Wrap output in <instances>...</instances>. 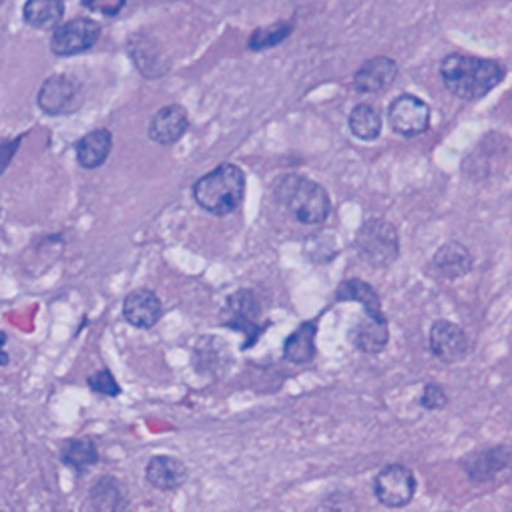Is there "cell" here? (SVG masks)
<instances>
[{"label": "cell", "mask_w": 512, "mask_h": 512, "mask_svg": "<svg viewBox=\"0 0 512 512\" xmlns=\"http://www.w3.org/2000/svg\"><path fill=\"white\" fill-rule=\"evenodd\" d=\"M428 344H430V352L434 354V358H438L446 364L462 362L470 348L466 332L448 320H438L432 324Z\"/></svg>", "instance_id": "30bf717a"}, {"label": "cell", "mask_w": 512, "mask_h": 512, "mask_svg": "<svg viewBox=\"0 0 512 512\" xmlns=\"http://www.w3.org/2000/svg\"><path fill=\"white\" fill-rule=\"evenodd\" d=\"M101 25L93 19H73L59 25L51 37V49L57 57H75L97 45Z\"/></svg>", "instance_id": "8992f818"}, {"label": "cell", "mask_w": 512, "mask_h": 512, "mask_svg": "<svg viewBox=\"0 0 512 512\" xmlns=\"http://www.w3.org/2000/svg\"><path fill=\"white\" fill-rule=\"evenodd\" d=\"M376 498L388 508H402L416 494L414 472L404 464H390L374 480Z\"/></svg>", "instance_id": "52a82bcc"}, {"label": "cell", "mask_w": 512, "mask_h": 512, "mask_svg": "<svg viewBox=\"0 0 512 512\" xmlns=\"http://www.w3.org/2000/svg\"><path fill=\"white\" fill-rule=\"evenodd\" d=\"M161 314V300L151 290H135L123 302V318L139 330L153 328L159 322Z\"/></svg>", "instance_id": "5bb4252c"}, {"label": "cell", "mask_w": 512, "mask_h": 512, "mask_svg": "<svg viewBox=\"0 0 512 512\" xmlns=\"http://www.w3.org/2000/svg\"><path fill=\"white\" fill-rule=\"evenodd\" d=\"M390 125L402 137H418L430 127V107L416 95H400L392 101Z\"/></svg>", "instance_id": "ba28073f"}, {"label": "cell", "mask_w": 512, "mask_h": 512, "mask_svg": "<svg viewBox=\"0 0 512 512\" xmlns=\"http://www.w3.org/2000/svg\"><path fill=\"white\" fill-rule=\"evenodd\" d=\"M61 458L75 470H87L99 460V452L91 438H73L65 442Z\"/></svg>", "instance_id": "d4e9b609"}, {"label": "cell", "mask_w": 512, "mask_h": 512, "mask_svg": "<svg viewBox=\"0 0 512 512\" xmlns=\"http://www.w3.org/2000/svg\"><path fill=\"white\" fill-rule=\"evenodd\" d=\"M0 3H3V0H0Z\"/></svg>", "instance_id": "4dcf8cb0"}, {"label": "cell", "mask_w": 512, "mask_h": 512, "mask_svg": "<svg viewBox=\"0 0 512 512\" xmlns=\"http://www.w3.org/2000/svg\"><path fill=\"white\" fill-rule=\"evenodd\" d=\"M388 322L386 320H376L372 316H366L364 320L356 322L350 340L356 350L364 354H380L388 346Z\"/></svg>", "instance_id": "e0dca14e"}, {"label": "cell", "mask_w": 512, "mask_h": 512, "mask_svg": "<svg viewBox=\"0 0 512 512\" xmlns=\"http://www.w3.org/2000/svg\"><path fill=\"white\" fill-rule=\"evenodd\" d=\"M147 482L157 490H175L187 480V466L175 456H153L145 468Z\"/></svg>", "instance_id": "2e32d148"}, {"label": "cell", "mask_w": 512, "mask_h": 512, "mask_svg": "<svg viewBox=\"0 0 512 512\" xmlns=\"http://www.w3.org/2000/svg\"><path fill=\"white\" fill-rule=\"evenodd\" d=\"M81 5L91 13L113 19L123 11V7L127 5V0H81Z\"/></svg>", "instance_id": "4316f807"}, {"label": "cell", "mask_w": 512, "mask_h": 512, "mask_svg": "<svg viewBox=\"0 0 512 512\" xmlns=\"http://www.w3.org/2000/svg\"><path fill=\"white\" fill-rule=\"evenodd\" d=\"M348 125L350 131L356 139L360 141H374L380 137L382 131V117L380 113L368 105V103H360L352 109L350 117H348Z\"/></svg>", "instance_id": "cb8c5ba5"}, {"label": "cell", "mask_w": 512, "mask_h": 512, "mask_svg": "<svg viewBox=\"0 0 512 512\" xmlns=\"http://www.w3.org/2000/svg\"><path fill=\"white\" fill-rule=\"evenodd\" d=\"M276 199L296 221L304 225H320L332 211L328 191L304 175H286L280 179L276 185Z\"/></svg>", "instance_id": "3957f363"}, {"label": "cell", "mask_w": 512, "mask_h": 512, "mask_svg": "<svg viewBox=\"0 0 512 512\" xmlns=\"http://www.w3.org/2000/svg\"><path fill=\"white\" fill-rule=\"evenodd\" d=\"M462 468L476 482L494 480L500 472L512 468V450L508 446H492L470 452L462 460Z\"/></svg>", "instance_id": "8fae6325"}, {"label": "cell", "mask_w": 512, "mask_h": 512, "mask_svg": "<svg viewBox=\"0 0 512 512\" xmlns=\"http://www.w3.org/2000/svg\"><path fill=\"white\" fill-rule=\"evenodd\" d=\"M189 127L187 111L181 105H167L155 113L149 123V137L157 145H173L177 143Z\"/></svg>", "instance_id": "4fadbf2b"}, {"label": "cell", "mask_w": 512, "mask_h": 512, "mask_svg": "<svg viewBox=\"0 0 512 512\" xmlns=\"http://www.w3.org/2000/svg\"><path fill=\"white\" fill-rule=\"evenodd\" d=\"M354 243L360 258L374 268H386L394 264L400 255L398 229L386 219L374 217L364 221L356 231Z\"/></svg>", "instance_id": "5b68a950"}, {"label": "cell", "mask_w": 512, "mask_h": 512, "mask_svg": "<svg viewBox=\"0 0 512 512\" xmlns=\"http://www.w3.org/2000/svg\"><path fill=\"white\" fill-rule=\"evenodd\" d=\"M398 79V65L388 57H374L366 61L354 75V89L358 93L374 95L390 89Z\"/></svg>", "instance_id": "7c38bea8"}, {"label": "cell", "mask_w": 512, "mask_h": 512, "mask_svg": "<svg viewBox=\"0 0 512 512\" xmlns=\"http://www.w3.org/2000/svg\"><path fill=\"white\" fill-rule=\"evenodd\" d=\"M113 147V135L109 129H93L77 143V161L85 169L101 167Z\"/></svg>", "instance_id": "d6986e66"}, {"label": "cell", "mask_w": 512, "mask_h": 512, "mask_svg": "<svg viewBox=\"0 0 512 512\" xmlns=\"http://www.w3.org/2000/svg\"><path fill=\"white\" fill-rule=\"evenodd\" d=\"M420 404L426 408V410H440L448 404V394L446 390L440 386V384H426L424 390H422V398H420Z\"/></svg>", "instance_id": "83f0119b"}, {"label": "cell", "mask_w": 512, "mask_h": 512, "mask_svg": "<svg viewBox=\"0 0 512 512\" xmlns=\"http://www.w3.org/2000/svg\"><path fill=\"white\" fill-rule=\"evenodd\" d=\"M89 386H91L95 392L103 394V396H117V394L121 392L117 380L113 378V374H111L109 370H99L97 374H93V376L89 378Z\"/></svg>", "instance_id": "f1b7e54d"}, {"label": "cell", "mask_w": 512, "mask_h": 512, "mask_svg": "<svg viewBox=\"0 0 512 512\" xmlns=\"http://www.w3.org/2000/svg\"><path fill=\"white\" fill-rule=\"evenodd\" d=\"M125 496L113 478H103L97 482L85 502V512H125Z\"/></svg>", "instance_id": "603a6c76"}, {"label": "cell", "mask_w": 512, "mask_h": 512, "mask_svg": "<svg viewBox=\"0 0 512 512\" xmlns=\"http://www.w3.org/2000/svg\"><path fill=\"white\" fill-rule=\"evenodd\" d=\"M129 51H131L135 67L141 71V75H145L149 79H157V77L165 75L169 65L163 57V51L159 49V45L153 39L139 35L131 41Z\"/></svg>", "instance_id": "ac0fdd59"}, {"label": "cell", "mask_w": 512, "mask_h": 512, "mask_svg": "<svg viewBox=\"0 0 512 512\" xmlns=\"http://www.w3.org/2000/svg\"><path fill=\"white\" fill-rule=\"evenodd\" d=\"M336 300L338 302H358L364 306L366 316H372L376 320H386L380 296L368 282H362L356 278L342 282L336 290Z\"/></svg>", "instance_id": "ffe728a7"}, {"label": "cell", "mask_w": 512, "mask_h": 512, "mask_svg": "<svg viewBox=\"0 0 512 512\" xmlns=\"http://www.w3.org/2000/svg\"><path fill=\"white\" fill-rule=\"evenodd\" d=\"M294 33V21H280L270 27L255 29L247 41L249 51H268L284 43Z\"/></svg>", "instance_id": "484cf974"}, {"label": "cell", "mask_w": 512, "mask_h": 512, "mask_svg": "<svg viewBox=\"0 0 512 512\" xmlns=\"http://www.w3.org/2000/svg\"><path fill=\"white\" fill-rule=\"evenodd\" d=\"M23 137L19 139H7V137H0V175L7 171V167L11 165L15 153L19 151Z\"/></svg>", "instance_id": "f546056e"}, {"label": "cell", "mask_w": 512, "mask_h": 512, "mask_svg": "<svg viewBox=\"0 0 512 512\" xmlns=\"http://www.w3.org/2000/svg\"><path fill=\"white\" fill-rule=\"evenodd\" d=\"M316 322H304L284 342V358L292 364H308L316 356Z\"/></svg>", "instance_id": "7402d4cb"}, {"label": "cell", "mask_w": 512, "mask_h": 512, "mask_svg": "<svg viewBox=\"0 0 512 512\" xmlns=\"http://www.w3.org/2000/svg\"><path fill=\"white\" fill-rule=\"evenodd\" d=\"M506 71L498 61L452 53L440 65L444 87L462 101H478L500 85Z\"/></svg>", "instance_id": "6da1fadb"}, {"label": "cell", "mask_w": 512, "mask_h": 512, "mask_svg": "<svg viewBox=\"0 0 512 512\" xmlns=\"http://www.w3.org/2000/svg\"><path fill=\"white\" fill-rule=\"evenodd\" d=\"M474 266L472 253L460 241L444 243L432 258V270L444 280H458L470 274Z\"/></svg>", "instance_id": "9a60e30c"}, {"label": "cell", "mask_w": 512, "mask_h": 512, "mask_svg": "<svg viewBox=\"0 0 512 512\" xmlns=\"http://www.w3.org/2000/svg\"><path fill=\"white\" fill-rule=\"evenodd\" d=\"M81 103V83L71 75H53L39 91V107L47 115L73 113Z\"/></svg>", "instance_id": "9c48e42d"}, {"label": "cell", "mask_w": 512, "mask_h": 512, "mask_svg": "<svg viewBox=\"0 0 512 512\" xmlns=\"http://www.w3.org/2000/svg\"><path fill=\"white\" fill-rule=\"evenodd\" d=\"M245 195V175L233 163H223L199 177L193 185V199L211 215L233 213Z\"/></svg>", "instance_id": "7a4b0ae2"}, {"label": "cell", "mask_w": 512, "mask_h": 512, "mask_svg": "<svg viewBox=\"0 0 512 512\" xmlns=\"http://www.w3.org/2000/svg\"><path fill=\"white\" fill-rule=\"evenodd\" d=\"M23 17L25 23L35 29H57L65 17V0H27Z\"/></svg>", "instance_id": "44dd1931"}, {"label": "cell", "mask_w": 512, "mask_h": 512, "mask_svg": "<svg viewBox=\"0 0 512 512\" xmlns=\"http://www.w3.org/2000/svg\"><path fill=\"white\" fill-rule=\"evenodd\" d=\"M221 324L245 336L241 350L255 346V342L260 340V336L270 326L268 322H264V306L260 294L247 288H241L235 294H231L223 306Z\"/></svg>", "instance_id": "277c9868"}]
</instances>
